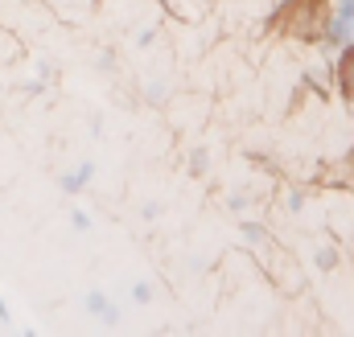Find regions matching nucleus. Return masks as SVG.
Returning <instances> with one entry per match:
<instances>
[{
  "label": "nucleus",
  "instance_id": "1",
  "mask_svg": "<svg viewBox=\"0 0 354 337\" xmlns=\"http://www.w3.org/2000/svg\"><path fill=\"white\" fill-rule=\"evenodd\" d=\"M87 181H91V165H83V168H79V173H71V177H62L58 185H62L66 193H79V189H83Z\"/></svg>",
  "mask_w": 354,
  "mask_h": 337
},
{
  "label": "nucleus",
  "instance_id": "2",
  "mask_svg": "<svg viewBox=\"0 0 354 337\" xmlns=\"http://www.w3.org/2000/svg\"><path fill=\"white\" fill-rule=\"evenodd\" d=\"M87 309L95 313V317H103V321H115V313L107 309V296H103V292H91V296H87Z\"/></svg>",
  "mask_w": 354,
  "mask_h": 337
},
{
  "label": "nucleus",
  "instance_id": "3",
  "mask_svg": "<svg viewBox=\"0 0 354 337\" xmlns=\"http://www.w3.org/2000/svg\"><path fill=\"white\" fill-rule=\"evenodd\" d=\"M132 300H136V305H149V300H153V288H149V284H132Z\"/></svg>",
  "mask_w": 354,
  "mask_h": 337
},
{
  "label": "nucleus",
  "instance_id": "4",
  "mask_svg": "<svg viewBox=\"0 0 354 337\" xmlns=\"http://www.w3.org/2000/svg\"><path fill=\"white\" fill-rule=\"evenodd\" d=\"M71 222H75L79 231H87V227H91V218H87V214H83V210H75V214H71Z\"/></svg>",
  "mask_w": 354,
  "mask_h": 337
},
{
  "label": "nucleus",
  "instance_id": "5",
  "mask_svg": "<svg viewBox=\"0 0 354 337\" xmlns=\"http://www.w3.org/2000/svg\"><path fill=\"white\" fill-rule=\"evenodd\" d=\"M0 321H8V309H4V300H0Z\"/></svg>",
  "mask_w": 354,
  "mask_h": 337
}]
</instances>
